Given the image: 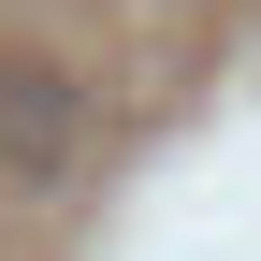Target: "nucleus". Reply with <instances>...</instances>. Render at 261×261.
Segmentation results:
<instances>
[{"instance_id": "1", "label": "nucleus", "mask_w": 261, "mask_h": 261, "mask_svg": "<svg viewBox=\"0 0 261 261\" xmlns=\"http://www.w3.org/2000/svg\"><path fill=\"white\" fill-rule=\"evenodd\" d=\"M73 130H87V102L44 73V58H0V145H15L29 174H58V160H73Z\"/></svg>"}]
</instances>
